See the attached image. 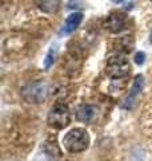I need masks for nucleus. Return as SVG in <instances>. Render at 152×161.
I'll return each instance as SVG.
<instances>
[{"instance_id": "4468645a", "label": "nucleus", "mask_w": 152, "mask_h": 161, "mask_svg": "<svg viewBox=\"0 0 152 161\" xmlns=\"http://www.w3.org/2000/svg\"><path fill=\"white\" fill-rule=\"evenodd\" d=\"M151 42H152V32H151Z\"/></svg>"}, {"instance_id": "9b49d317", "label": "nucleus", "mask_w": 152, "mask_h": 161, "mask_svg": "<svg viewBox=\"0 0 152 161\" xmlns=\"http://www.w3.org/2000/svg\"><path fill=\"white\" fill-rule=\"evenodd\" d=\"M144 59H145V54L144 53H141V51H139L138 54L135 55V62L139 64V66H141V64L144 63Z\"/></svg>"}, {"instance_id": "20e7f679", "label": "nucleus", "mask_w": 152, "mask_h": 161, "mask_svg": "<svg viewBox=\"0 0 152 161\" xmlns=\"http://www.w3.org/2000/svg\"><path fill=\"white\" fill-rule=\"evenodd\" d=\"M47 122L49 126L55 129H64L67 128L71 122V113L69 109L64 105H56L49 110Z\"/></svg>"}, {"instance_id": "ddd939ff", "label": "nucleus", "mask_w": 152, "mask_h": 161, "mask_svg": "<svg viewBox=\"0 0 152 161\" xmlns=\"http://www.w3.org/2000/svg\"><path fill=\"white\" fill-rule=\"evenodd\" d=\"M112 3H115V4H120V3H123V0H111Z\"/></svg>"}, {"instance_id": "423d86ee", "label": "nucleus", "mask_w": 152, "mask_h": 161, "mask_svg": "<svg viewBox=\"0 0 152 161\" xmlns=\"http://www.w3.org/2000/svg\"><path fill=\"white\" fill-rule=\"evenodd\" d=\"M98 115V109L96 106H92V105H82L79 106L78 110H76V118H78L80 122H91L94 121Z\"/></svg>"}, {"instance_id": "6e6552de", "label": "nucleus", "mask_w": 152, "mask_h": 161, "mask_svg": "<svg viewBox=\"0 0 152 161\" xmlns=\"http://www.w3.org/2000/svg\"><path fill=\"white\" fill-rule=\"evenodd\" d=\"M35 3L45 14H56L60 8V0H35Z\"/></svg>"}, {"instance_id": "f257e3e1", "label": "nucleus", "mask_w": 152, "mask_h": 161, "mask_svg": "<svg viewBox=\"0 0 152 161\" xmlns=\"http://www.w3.org/2000/svg\"><path fill=\"white\" fill-rule=\"evenodd\" d=\"M89 134L83 128H73L65 133L63 145L69 153H82L89 147Z\"/></svg>"}, {"instance_id": "39448f33", "label": "nucleus", "mask_w": 152, "mask_h": 161, "mask_svg": "<svg viewBox=\"0 0 152 161\" xmlns=\"http://www.w3.org/2000/svg\"><path fill=\"white\" fill-rule=\"evenodd\" d=\"M143 86H144L143 75H136L134 83H132V87H131L129 93H128V95H127V98H125L124 103H123V109L129 110V109L134 108V105L136 102V99H138L139 94L141 93V90H143Z\"/></svg>"}, {"instance_id": "f8f14e48", "label": "nucleus", "mask_w": 152, "mask_h": 161, "mask_svg": "<svg viewBox=\"0 0 152 161\" xmlns=\"http://www.w3.org/2000/svg\"><path fill=\"white\" fill-rule=\"evenodd\" d=\"M82 6H83V0H69V2H68V7L69 8L82 7Z\"/></svg>"}, {"instance_id": "9d476101", "label": "nucleus", "mask_w": 152, "mask_h": 161, "mask_svg": "<svg viewBox=\"0 0 152 161\" xmlns=\"http://www.w3.org/2000/svg\"><path fill=\"white\" fill-rule=\"evenodd\" d=\"M56 46H52L49 48V51H48V54H47V57H45V59H44V69L45 70H48L51 66L53 64V60H55V57H56Z\"/></svg>"}, {"instance_id": "7ed1b4c3", "label": "nucleus", "mask_w": 152, "mask_h": 161, "mask_svg": "<svg viewBox=\"0 0 152 161\" xmlns=\"http://www.w3.org/2000/svg\"><path fill=\"white\" fill-rule=\"evenodd\" d=\"M131 71V66L128 59L124 57H114L107 62L105 66V73L109 78L115 79H124Z\"/></svg>"}, {"instance_id": "f03ea898", "label": "nucleus", "mask_w": 152, "mask_h": 161, "mask_svg": "<svg viewBox=\"0 0 152 161\" xmlns=\"http://www.w3.org/2000/svg\"><path fill=\"white\" fill-rule=\"evenodd\" d=\"M48 95V85L45 82H32L22 89V97L29 103H40Z\"/></svg>"}, {"instance_id": "0eeeda50", "label": "nucleus", "mask_w": 152, "mask_h": 161, "mask_svg": "<svg viewBox=\"0 0 152 161\" xmlns=\"http://www.w3.org/2000/svg\"><path fill=\"white\" fill-rule=\"evenodd\" d=\"M82 20H83V14L82 12H73V14H71L67 18V20H65V24H64V27L62 30V34H64V35L72 34L75 30L80 26Z\"/></svg>"}, {"instance_id": "1a4fd4ad", "label": "nucleus", "mask_w": 152, "mask_h": 161, "mask_svg": "<svg viewBox=\"0 0 152 161\" xmlns=\"http://www.w3.org/2000/svg\"><path fill=\"white\" fill-rule=\"evenodd\" d=\"M124 24H125V19L123 15L120 14H112L111 16L108 18V22H107V27L111 32H120L121 30L124 28Z\"/></svg>"}]
</instances>
